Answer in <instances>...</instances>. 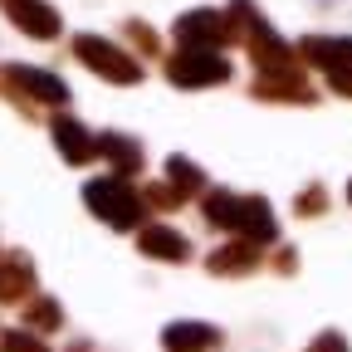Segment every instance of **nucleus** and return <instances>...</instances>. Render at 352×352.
Here are the masks:
<instances>
[{"mask_svg": "<svg viewBox=\"0 0 352 352\" xmlns=\"http://www.w3.org/2000/svg\"><path fill=\"white\" fill-rule=\"evenodd\" d=\"M78 54L94 64L98 74H113V78H138V69H132V59H122L113 44H103V39H78Z\"/></svg>", "mask_w": 352, "mask_h": 352, "instance_id": "1", "label": "nucleus"}, {"mask_svg": "<svg viewBox=\"0 0 352 352\" xmlns=\"http://www.w3.org/2000/svg\"><path fill=\"white\" fill-rule=\"evenodd\" d=\"M0 6H6L30 34H44V39H50L54 30H59V20H54V10L50 6H39V0H0Z\"/></svg>", "mask_w": 352, "mask_h": 352, "instance_id": "2", "label": "nucleus"}, {"mask_svg": "<svg viewBox=\"0 0 352 352\" xmlns=\"http://www.w3.org/2000/svg\"><path fill=\"white\" fill-rule=\"evenodd\" d=\"M171 74L182 83H215V78H226V64H220L215 54H182L171 64Z\"/></svg>", "mask_w": 352, "mask_h": 352, "instance_id": "3", "label": "nucleus"}, {"mask_svg": "<svg viewBox=\"0 0 352 352\" xmlns=\"http://www.w3.org/2000/svg\"><path fill=\"white\" fill-rule=\"evenodd\" d=\"M210 342H215L210 328H171L166 333V347H176V352H196V347H210Z\"/></svg>", "mask_w": 352, "mask_h": 352, "instance_id": "4", "label": "nucleus"}, {"mask_svg": "<svg viewBox=\"0 0 352 352\" xmlns=\"http://www.w3.org/2000/svg\"><path fill=\"white\" fill-rule=\"evenodd\" d=\"M59 142H64V152H69V157H88V138H83L74 122H59Z\"/></svg>", "mask_w": 352, "mask_h": 352, "instance_id": "5", "label": "nucleus"}, {"mask_svg": "<svg viewBox=\"0 0 352 352\" xmlns=\"http://www.w3.org/2000/svg\"><path fill=\"white\" fill-rule=\"evenodd\" d=\"M6 352H44V347L30 342V338H6Z\"/></svg>", "mask_w": 352, "mask_h": 352, "instance_id": "6", "label": "nucleus"}]
</instances>
